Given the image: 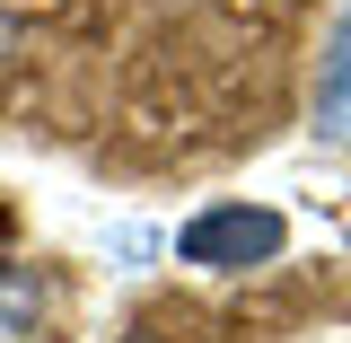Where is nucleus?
I'll use <instances>...</instances> for the list:
<instances>
[{
    "mask_svg": "<svg viewBox=\"0 0 351 343\" xmlns=\"http://www.w3.org/2000/svg\"><path fill=\"white\" fill-rule=\"evenodd\" d=\"M281 238H290L281 212H263V203H219V212L184 220L176 256H184V264H211V273H246V264H272V256H281Z\"/></svg>",
    "mask_w": 351,
    "mask_h": 343,
    "instance_id": "nucleus-1",
    "label": "nucleus"
},
{
    "mask_svg": "<svg viewBox=\"0 0 351 343\" xmlns=\"http://www.w3.org/2000/svg\"><path fill=\"white\" fill-rule=\"evenodd\" d=\"M316 132L343 141L351 132V18L334 27V53H325V97H316Z\"/></svg>",
    "mask_w": 351,
    "mask_h": 343,
    "instance_id": "nucleus-2",
    "label": "nucleus"
},
{
    "mask_svg": "<svg viewBox=\"0 0 351 343\" xmlns=\"http://www.w3.org/2000/svg\"><path fill=\"white\" fill-rule=\"evenodd\" d=\"M0 53H9V18H0Z\"/></svg>",
    "mask_w": 351,
    "mask_h": 343,
    "instance_id": "nucleus-3",
    "label": "nucleus"
},
{
    "mask_svg": "<svg viewBox=\"0 0 351 343\" xmlns=\"http://www.w3.org/2000/svg\"><path fill=\"white\" fill-rule=\"evenodd\" d=\"M123 343H149V335H123Z\"/></svg>",
    "mask_w": 351,
    "mask_h": 343,
    "instance_id": "nucleus-4",
    "label": "nucleus"
}]
</instances>
